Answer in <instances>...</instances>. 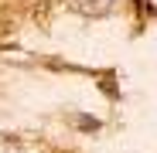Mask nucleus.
Masks as SVG:
<instances>
[{
  "label": "nucleus",
  "instance_id": "obj_1",
  "mask_svg": "<svg viewBox=\"0 0 157 153\" xmlns=\"http://www.w3.org/2000/svg\"><path fill=\"white\" fill-rule=\"evenodd\" d=\"M140 7L144 10H157V0H140Z\"/></svg>",
  "mask_w": 157,
  "mask_h": 153
}]
</instances>
